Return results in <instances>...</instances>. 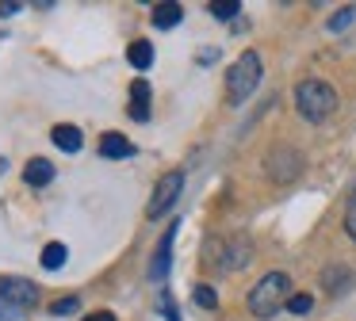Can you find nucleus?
Wrapping results in <instances>:
<instances>
[{"label":"nucleus","instance_id":"obj_8","mask_svg":"<svg viewBox=\"0 0 356 321\" xmlns=\"http://www.w3.org/2000/svg\"><path fill=\"white\" fill-rule=\"evenodd\" d=\"M50 138H54V145L62 153H77L81 145H85V138H81V130L73 126V122H58V126L50 130Z\"/></svg>","mask_w":356,"mask_h":321},{"label":"nucleus","instance_id":"obj_24","mask_svg":"<svg viewBox=\"0 0 356 321\" xmlns=\"http://www.w3.org/2000/svg\"><path fill=\"white\" fill-rule=\"evenodd\" d=\"M4 165H8V160H4V157H0V172H4Z\"/></svg>","mask_w":356,"mask_h":321},{"label":"nucleus","instance_id":"obj_1","mask_svg":"<svg viewBox=\"0 0 356 321\" xmlns=\"http://www.w3.org/2000/svg\"><path fill=\"white\" fill-rule=\"evenodd\" d=\"M287 298H291V279H287L284 272H268V275H261V283H257L253 290H249V313L268 321L287 306Z\"/></svg>","mask_w":356,"mask_h":321},{"label":"nucleus","instance_id":"obj_6","mask_svg":"<svg viewBox=\"0 0 356 321\" xmlns=\"http://www.w3.org/2000/svg\"><path fill=\"white\" fill-rule=\"evenodd\" d=\"M299 168H302V157L295 149H287V145H280V149L268 153V176H272V180L287 183V180L299 176Z\"/></svg>","mask_w":356,"mask_h":321},{"label":"nucleus","instance_id":"obj_4","mask_svg":"<svg viewBox=\"0 0 356 321\" xmlns=\"http://www.w3.org/2000/svg\"><path fill=\"white\" fill-rule=\"evenodd\" d=\"M35 302H39V287L31 279H16V275L0 279V321H12L16 313L31 310Z\"/></svg>","mask_w":356,"mask_h":321},{"label":"nucleus","instance_id":"obj_11","mask_svg":"<svg viewBox=\"0 0 356 321\" xmlns=\"http://www.w3.org/2000/svg\"><path fill=\"white\" fill-rule=\"evenodd\" d=\"M184 19V8L172 4V0H165V4H154V27H177V23Z\"/></svg>","mask_w":356,"mask_h":321},{"label":"nucleus","instance_id":"obj_16","mask_svg":"<svg viewBox=\"0 0 356 321\" xmlns=\"http://www.w3.org/2000/svg\"><path fill=\"white\" fill-rule=\"evenodd\" d=\"M192 298H195V306H203V310H215V306H218V295L207 287V283H195Z\"/></svg>","mask_w":356,"mask_h":321},{"label":"nucleus","instance_id":"obj_20","mask_svg":"<svg viewBox=\"0 0 356 321\" xmlns=\"http://www.w3.org/2000/svg\"><path fill=\"white\" fill-rule=\"evenodd\" d=\"M287 310H291V313H310V310H314V298H310V295H291V298H287Z\"/></svg>","mask_w":356,"mask_h":321},{"label":"nucleus","instance_id":"obj_10","mask_svg":"<svg viewBox=\"0 0 356 321\" xmlns=\"http://www.w3.org/2000/svg\"><path fill=\"white\" fill-rule=\"evenodd\" d=\"M24 180L31 183V188H47V183L54 180V165H50L47 157H35L31 165L24 168Z\"/></svg>","mask_w":356,"mask_h":321},{"label":"nucleus","instance_id":"obj_13","mask_svg":"<svg viewBox=\"0 0 356 321\" xmlns=\"http://www.w3.org/2000/svg\"><path fill=\"white\" fill-rule=\"evenodd\" d=\"M322 283H325V290H330V295H345L348 283H353V272H348V268H325Z\"/></svg>","mask_w":356,"mask_h":321},{"label":"nucleus","instance_id":"obj_14","mask_svg":"<svg viewBox=\"0 0 356 321\" xmlns=\"http://www.w3.org/2000/svg\"><path fill=\"white\" fill-rule=\"evenodd\" d=\"M65 256H70V249H65L62 241H50L47 249H42V268H47V272H58V268L65 264Z\"/></svg>","mask_w":356,"mask_h":321},{"label":"nucleus","instance_id":"obj_22","mask_svg":"<svg viewBox=\"0 0 356 321\" xmlns=\"http://www.w3.org/2000/svg\"><path fill=\"white\" fill-rule=\"evenodd\" d=\"M16 12H24V4H19V0H4V4H0V15H4V19H8V15H16Z\"/></svg>","mask_w":356,"mask_h":321},{"label":"nucleus","instance_id":"obj_21","mask_svg":"<svg viewBox=\"0 0 356 321\" xmlns=\"http://www.w3.org/2000/svg\"><path fill=\"white\" fill-rule=\"evenodd\" d=\"M345 233L356 241V191L348 195V211H345Z\"/></svg>","mask_w":356,"mask_h":321},{"label":"nucleus","instance_id":"obj_5","mask_svg":"<svg viewBox=\"0 0 356 321\" xmlns=\"http://www.w3.org/2000/svg\"><path fill=\"white\" fill-rule=\"evenodd\" d=\"M180 195H184V172H180V168H172V172H165L161 180H157L154 199H149L146 214H149V218H161V214H169L172 206H177Z\"/></svg>","mask_w":356,"mask_h":321},{"label":"nucleus","instance_id":"obj_9","mask_svg":"<svg viewBox=\"0 0 356 321\" xmlns=\"http://www.w3.org/2000/svg\"><path fill=\"white\" fill-rule=\"evenodd\" d=\"M131 119H138V122L149 119V84L142 76L131 84Z\"/></svg>","mask_w":356,"mask_h":321},{"label":"nucleus","instance_id":"obj_17","mask_svg":"<svg viewBox=\"0 0 356 321\" xmlns=\"http://www.w3.org/2000/svg\"><path fill=\"white\" fill-rule=\"evenodd\" d=\"M238 12H241L238 0H215V4H211V15H215V19H234Z\"/></svg>","mask_w":356,"mask_h":321},{"label":"nucleus","instance_id":"obj_18","mask_svg":"<svg viewBox=\"0 0 356 321\" xmlns=\"http://www.w3.org/2000/svg\"><path fill=\"white\" fill-rule=\"evenodd\" d=\"M353 19H356V4H348V8H341V12L330 19V31H345Z\"/></svg>","mask_w":356,"mask_h":321},{"label":"nucleus","instance_id":"obj_2","mask_svg":"<svg viewBox=\"0 0 356 321\" xmlns=\"http://www.w3.org/2000/svg\"><path fill=\"white\" fill-rule=\"evenodd\" d=\"M295 104H299V115L307 122H322L337 111V92L330 88L325 81H299L295 84Z\"/></svg>","mask_w":356,"mask_h":321},{"label":"nucleus","instance_id":"obj_15","mask_svg":"<svg viewBox=\"0 0 356 321\" xmlns=\"http://www.w3.org/2000/svg\"><path fill=\"white\" fill-rule=\"evenodd\" d=\"M131 65L134 69H149V65H154V42H131Z\"/></svg>","mask_w":356,"mask_h":321},{"label":"nucleus","instance_id":"obj_23","mask_svg":"<svg viewBox=\"0 0 356 321\" xmlns=\"http://www.w3.org/2000/svg\"><path fill=\"white\" fill-rule=\"evenodd\" d=\"M85 321H115V313H108V310H96V313H88Z\"/></svg>","mask_w":356,"mask_h":321},{"label":"nucleus","instance_id":"obj_12","mask_svg":"<svg viewBox=\"0 0 356 321\" xmlns=\"http://www.w3.org/2000/svg\"><path fill=\"white\" fill-rule=\"evenodd\" d=\"M100 153H104V157H131L134 145L127 142L123 134H115V130H111V134H104V138H100Z\"/></svg>","mask_w":356,"mask_h":321},{"label":"nucleus","instance_id":"obj_3","mask_svg":"<svg viewBox=\"0 0 356 321\" xmlns=\"http://www.w3.org/2000/svg\"><path fill=\"white\" fill-rule=\"evenodd\" d=\"M257 84H261V58H257V50H245L230 65V73H226V99L230 104H245Z\"/></svg>","mask_w":356,"mask_h":321},{"label":"nucleus","instance_id":"obj_19","mask_svg":"<svg viewBox=\"0 0 356 321\" xmlns=\"http://www.w3.org/2000/svg\"><path fill=\"white\" fill-rule=\"evenodd\" d=\"M81 310V298H58V302H50V313L54 318H62V313H77Z\"/></svg>","mask_w":356,"mask_h":321},{"label":"nucleus","instance_id":"obj_7","mask_svg":"<svg viewBox=\"0 0 356 321\" xmlns=\"http://www.w3.org/2000/svg\"><path fill=\"white\" fill-rule=\"evenodd\" d=\"M172 241H177V222H172V226L161 233V241H157V256H154V264H149V275H154L157 283H161V279H165V272H169V252H172Z\"/></svg>","mask_w":356,"mask_h":321}]
</instances>
